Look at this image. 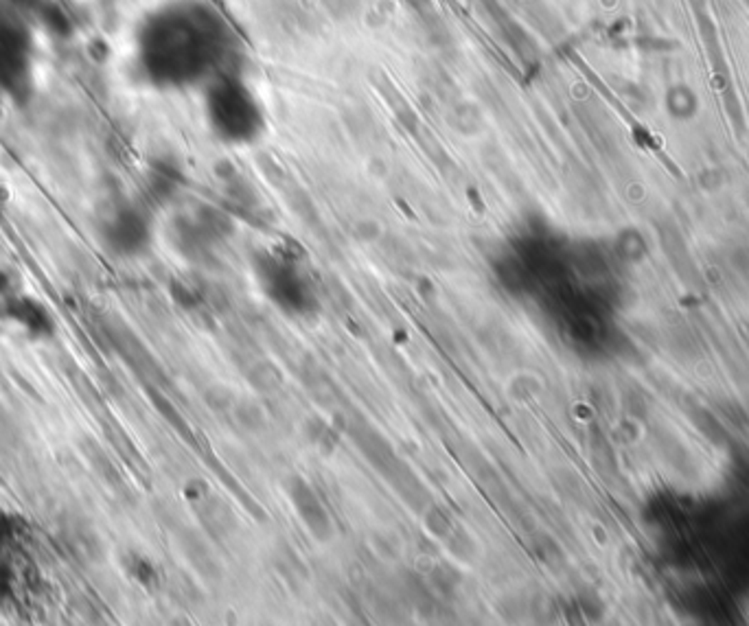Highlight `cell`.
I'll return each mask as SVG.
<instances>
[{
    "instance_id": "1",
    "label": "cell",
    "mask_w": 749,
    "mask_h": 626,
    "mask_svg": "<svg viewBox=\"0 0 749 626\" xmlns=\"http://www.w3.org/2000/svg\"><path fill=\"white\" fill-rule=\"evenodd\" d=\"M206 116L213 134L226 145L245 147L257 143L268 128L265 108L235 66L222 71L208 83Z\"/></svg>"
},
{
    "instance_id": "2",
    "label": "cell",
    "mask_w": 749,
    "mask_h": 626,
    "mask_svg": "<svg viewBox=\"0 0 749 626\" xmlns=\"http://www.w3.org/2000/svg\"><path fill=\"white\" fill-rule=\"evenodd\" d=\"M255 280L261 294L285 316L309 318L318 313V287L300 259L285 250H265L257 255Z\"/></svg>"
}]
</instances>
